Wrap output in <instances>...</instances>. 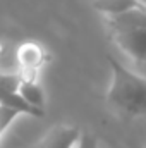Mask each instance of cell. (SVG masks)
<instances>
[{
    "label": "cell",
    "instance_id": "8992f818",
    "mask_svg": "<svg viewBox=\"0 0 146 148\" xmlns=\"http://www.w3.org/2000/svg\"><path fill=\"white\" fill-rule=\"evenodd\" d=\"M17 93L23 97L24 102H28L31 107L35 109H43V100H45V95H43V90L38 86L36 83H31V81H21L19 83V90Z\"/></svg>",
    "mask_w": 146,
    "mask_h": 148
},
{
    "label": "cell",
    "instance_id": "9c48e42d",
    "mask_svg": "<svg viewBox=\"0 0 146 148\" xmlns=\"http://www.w3.org/2000/svg\"><path fill=\"white\" fill-rule=\"evenodd\" d=\"M143 3H145V5H146V0H143Z\"/></svg>",
    "mask_w": 146,
    "mask_h": 148
},
{
    "label": "cell",
    "instance_id": "6da1fadb",
    "mask_svg": "<svg viewBox=\"0 0 146 148\" xmlns=\"http://www.w3.org/2000/svg\"><path fill=\"white\" fill-rule=\"evenodd\" d=\"M107 60L112 69L107 102L129 115L146 114V79L131 73L112 53H107Z\"/></svg>",
    "mask_w": 146,
    "mask_h": 148
},
{
    "label": "cell",
    "instance_id": "277c9868",
    "mask_svg": "<svg viewBox=\"0 0 146 148\" xmlns=\"http://www.w3.org/2000/svg\"><path fill=\"white\" fill-rule=\"evenodd\" d=\"M17 59L21 64V73L23 74H35L45 62V52L38 43H23L17 50Z\"/></svg>",
    "mask_w": 146,
    "mask_h": 148
},
{
    "label": "cell",
    "instance_id": "7a4b0ae2",
    "mask_svg": "<svg viewBox=\"0 0 146 148\" xmlns=\"http://www.w3.org/2000/svg\"><path fill=\"white\" fill-rule=\"evenodd\" d=\"M108 28L113 41L136 62H146V5L134 10L110 16Z\"/></svg>",
    "mask_w": 146,
    "mask_h": 148
},
{
    "label": "cell",
    "instance_id": "5b68a950",
    "mask_svg": "<svg viewBox=\"0 0 146 148\" xmlns=\"http://www.w3.org/2000/svg\"><path fill=\"white\" fill-rule=\"evenodd\" d=\"M141 5V0H95L93 7L108 16H119L129 10H134Z\"/></svg>",
    "mask_w": 146,
    "mask_h": 148
},
{
    "label": "cell",
    "instance_id": "ba28073f",
    "mask_svg": "<svg viewBox=\"0 0 146 148\" xmlns=\"http://www.w3.org/2000/svg\"><path fill=\"white\" fill-rule=\"evenodd\" d=\"M76 148H98V145H96V140L91 134H81Z\"/></svg>",
    "mask_w": 146,
    "mask_h": 148
},
{
    "label": "cell",
    "instance_id": "52a82bcc",
    "mask_svg": "<svg viewBox=\"0 0 146 148\" xmlns=\"http://www.w3.org/2000/svg\"><path fill=\"white\" fill-rule=\"evenodd\" d=\"M19 115V112H16L10 107H5V105H0V136L2 133L5 131V127Z\"/></svg>",
    "mask_w": 146,
    "mask_h": 148
},
{
    "label": "cell",
    "instance_id": "3957f363",
    "mask_svg": "<svg viewBox=\"0 0 146 148\" xmlns=\"http://www.w3.org/2000/svg\"><path fill=\"white\" fill-rule=\"evenodd\" d=\"M81 138V131L74 126L57 124L43 136L36 148H76Z\"/></svg>",
    "mask_w": 146,
    "mask_h": 148
}]
</instances>
